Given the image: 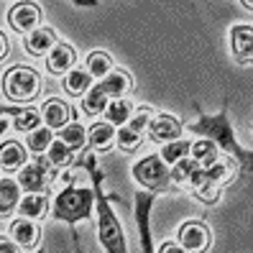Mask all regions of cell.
Returning a JSON list of instances; mask_svg holds the SVG:
<instances>
[{"label":"cell","mask_w":253,"mask_h":253,"mask_svg":"<svg viewBox=\"0 0 253 253\" xmlns=\"http://www.w3.org/2000/svg\"><path fill=\"white\" fill-rule=\"evenodd\" d=\"M197 113H200V121L197 123H189V130L195 133H202V136H207L210 141L220 143L222 148H225L228 154H233L241 164H246V167L253 171V154H246L241 146H238L235 136H233V123L228 121V108H222L217 115H205L200 110V105H195Z\"/></svg>","instance_id":"obj_2"},{"label":"cell","mask_w":253,"mask_h":253,"mask_svg":"<svg viewBox=\"0 0 253 253\" xmlns=\"http://www.w3.org/2000/svg\"><path fill=\"white\" fill-rule=\"evenodd\" d=\"M3 113L10 115L13 118V126H16L18 130H23V133L36 130L39 123H41V115L34 108H3Z\"/></svg>","instance_id":"obj_18"},{"label":"cell","mask_w":253,"mask_h":253,"mask_svg":"<svg viewBox=\"0 0 253 253\" xmlns=\"http://www.w3.org/2000/svg\"><path fill=\"white\" fill-rule=\"evenodd\" d=\"M154 205V192H138L136 195V220H138V230H141V246L146 253H151V225H148V212Z\"/></svg>","instance_id":"obj_12"},{"label":"cell","mask_w":253,"mask_h":253,"mask_svg":"<svg viewBox=\"0 0 253 253\" xmlns=\"http://www.w3.org/2000/svg\"><path fill=\"white\" fill-rule=\"evenodd\" d=\"M21 164H26V148L16 141H5L3 151H0V167L5 171H13V169H18Z\"/></svg>","instance_id":"obj_20"},{"label":"cell","mask_w":253,"mask_h":253,"mask_svg":"<svg viewBox=\"0 0 253 253\" xmlns=\"http://www.w3.org/2000/svg\"><path fill=\"white\" fill-rule=\"evenodd\" d=\"M233 171H235V161H230V159L212 161V164H207V167L197 164L187 187L195 192L202 202H217L220 189L225 187V182L233 176Z\"/></svg>","instance_id":"obj_3"},{"label":"cell","mask_w":253,"mask_h":253,"mask_svg":"<svg viewBox=\"0 0 253 253\" xmlns=\"http://www.w3.org/2000/svg\"><path fill=\"white\" fill-rule=\"evenodd\" d=\"M72 148L64 143V141H51V146H49V156H43V161L49 164V167H69L72 164Z\"/></svg>","instance_id":"obj_26"},{"label":"cell","mask_w":253,"mask_h":253,"mask_svg":"<svg viewBox=\"0 0 253 253\" xmlns=\"http://www.w3.org/2000/svg\"><path fill=\"white\" fill-rule=\"evenodd\" d=\"M108 102H110V97L102 92V87H100V84H95L92 90L84 95V100H82V110H84L87 115H100V113H105Z\"/></svg>","instance_id":"obj_24"},{"label":"cell","mask_w":253,"mask_h":253,"mask_svg":"<svg viewBox=\"0 0 253 253\" xmlns=\"http://www.w3.org/2000/svg\"><path fill=\"white\" fill-rule=\"evenodd\" d=\"M69 3H77V5H84V8H97V0H69Z\"/></svg>","instance_id":"obj_34"},{"label":"cell","mask_w":253,"mask_h":253,"mask_svg":"<svg viewBox=\"0 0 253 253\" xmlns=\"http://www.w3.org/2000/svg\"><path fill=\"white\" fill-rule=\"evenodd\" d=\"M148 130H151V138L161 141V143H169V141H176L182 133V123L176 121L174 115H159L148 123Z\"/></svg>","instance_id":"obj_13"},{"label":"cell","mask_w":253,"mask_h":253,"mask_svg":"<svg viewBox=\"0 0 253 253\" xmlns=\"http://www.w3.org/2000/svg\"><path fill=\"white\" fill-rule=\"evenodd\" d=\"M243 5H246L248 10H253V0H243Z\"/></svg>","instance_id":"obj_37"},{"label":"cell","mask_w":253,"mask_h":253,"mask_svg":"<svg viewBox=\"0 0 253 253\" xmlns=\"http://www.w3.org/2000/svg\"><path fill=\"white\" fill-rule=\"evenodd\" d=\"M110 67H113V59L105 51H92L87 56V69H90L92 77H105V74H110Z\"/></svg>","instance_id":"obj_29"},{"label":"cell","mask_w":253,"mask_h":253,"mask_svg":"<svg viewBox=\"0 0 253 253\" xmlns=\"http://www.w3.org/2000/svg\"><path fill=\"white\" fill-rule=\"evenodd\" d=\"M159 251H161V253H169V251H174V253H176V251H184V248H176L174 243H164Z\"/></svg>","instance_id":"obj_35"},{"label":"cell","mask_w":253,"mask_h":253,"mask_svg":"<svg viewBox=\"0 0 253 253\" xmlns=\"http://www.w3.org/2000/svg\"><path fill=\"white\" fill-rule=\"evenodd\" d=\"M39 21H41V10L34 3H18V5H13L10 13H8V23L13 26V31H18V34L36 31Z\"/></svg>","instance_id":"obj_8"},{"label":"cell","mask_w":253,"mask_h":253,"mask_svg":"<svg viewBox=\"0 0 253 253\" xmlns=\"http://www.w3.org/2000/svg\"><path fill=\"white\" fill-rule=\"evenodd\" d=\"M82 167L92 174V184H95L92 189H95V202H97V212H100V228H97L100 230V243L110 253H123L126 251V238H123V230L118 225L105 195H102V171L97 169V159L92 154H84Z\"/></svg>","instance_id":"obj_1"},{"label":"cell","mask_w":253,"mask_h":253,"mask_svg":"<svg viewBox=\"0 0 253 253\" xmlns=\"http://www.w3.org/2000/svg\"><path fill=\"white\" fill-rule=\"evenodd\" d=\"M133 176H136V179L143 187H148L151 192H164V189L171 187V171L167 169L161 154L143 156L136 167H133Z\"/></svg>","instance_id":"obj_6"},{"label":"cell","mask_w":253,"mask_h":253,"mask_svg":"<svg viewBox=\"0 0 253 253\" xmlns=\"http://www.w3.org/2000/svg\"><path fill=\"white\" fill-rule=\"evenodd\" d=\"M0 43H3V49H0V59H5V56H8V49H10V46H8V36H5V34H0Z\"/></svg>","instance_id":"obj_33"},{"label":"cell","mask_w":253,"mask_h":253,"mask_svg":"<svg viewBox=\"0 0 253 253\" xmlns=\"http://www.w3.org/2000/svg\"><path fill=\"white\" fill-rule=\"evenodd\" d=\"M189 154H192V159H195L197 164H202V167H207V164L217 161V146H215V141L205 138V141H197V143H192Z\"/></svg>","instance_id":"obj_27"},{"label":"cell","mask_w":253,"mask_h":253,"mask_svg":"<svg viewBox=\"0 0 253 253\" xmlns=\"http://www.w3.org/2000/svg\"><path fill=\"white\" fill-rule=\"evenodd\" d=\"M49 179H51V174H49V164L43 161V156H39L34 164H28V167L21 169V182L26 192H43L49 187Z\"/></svg>","instance_id":"obj_9"},{"label":"cell","mask_w":253,"mask_h":253,"mask_svg":"<svg viewBox=\"0 0 253 253\" xmlns=\"http://www.w3.org/2000/svg\"><path fill=\"white\" fill-rule=\"evenodd\" d=\"M46 205H49L46 195H41V192H28L21 202V212L26 217H43L46 215Z\"/></svg>","instance_id":"obj_23"},{"label":"cell","mask_w":253,"mask_h":253,"mask_svg":"<svg viewBox=\"0 0 253 253\" xmlns=\"http://www.w3.org/2000/svg\"><path fill=\"white\" fill-rule=\"evenodd\" d=\"M179 243L184 251H205L210 246V230L202 220H187L179 230Z\"/></svg>","instance_id":"obj_10"},{"label":"cell","mask_w":253,"mask_h":253,"mask_svg":"<svg viewBox=\"0 0 253 253\" xmlns=\"http://www.w3.org/2000/svg\"><path fill=\"white\" fill-rule=\"evenodd\" d=\"M230 49L238 64L253 62V28L251 26H233L230 31Z\"/></svg>","instance_id":"obj_11"},{"label":"cell","mask_w":253,"mask_h":253,"mask_svg":"<svg viewBox=\"0 0 253 253\" xmlns=\"http://www.w3.org/2000/svg\"><path fill=\"white\" fill-rule=\"evenodd\" d=\"M41 80L34 69L28 67H13L3 74V92L16 100V102H28L39 95Z\"/></svg>","instance_id":"obj_5"},{"label":"cell","mask_w":253,"mask_h":253,"mask_svg":"<svg viewBox=\"0 0 253 253\" xmlns=\"http://www.w3.org/2000/svg\"><path fill=\"white\" fill-rule=\"evenodd\" d=\"M43 121H46L49 128H64V123L72 118V108L67 105L64 100H59V97H49L46 102H43Z\"/></svg>","instance_id":"obj_16"},{"label":"cell","mask_w":253,"mask_h":253,"mask_svg":"<svg viewBox=\"0 0 253 253\" xmlns=\"http://www.w3.org/2000/svg\"><path fill=\"white\" fill-rule=\"evenodd\" d=\"M0 248H3V251H13L16 246H10V241H8V238H3V246H0Z\"/></svg>","instance_id":"obj_36"},{"label":"cell","mask_w":253,"mask_h":253,"mask_svg":"<svg viewBox=\"0 0 253 253\" xmlns=\"http://www.w3.org/2000/svg\"><path fill=\"white\" fill-rule=\"evenodd\" d=\"M56 34L51 31V28H36V31H31L26 36L23 41V46L28 54H36V56H43V54H49L54 46H56Z\"/></svg>","instance_id":"obj_14"},{"label":"cell","mask_w":253,"mask_h":253,"mask_svg":"<svg viewBox=\"0 0 253 253\" xmlns=\"http://www.w3.org/2000/svg\"><path fill=\"white\" fill-rule=\"evenodd\" d=\"M62 141L72 148V151H77L87 143V130L80 126V123H72V126H64L62 128Z\"/></svg>","instance_id":"obj_30"},{"label":"cell","mask_w":253,"mask_h":253,"mask_svg":"<svg viewBox=\"0 0 253 253\" xmlns=\"http://www.w3.org/2000/svg\"><path fill=\"white\" fill-rule=\"evenodd\" d=\"M115 138H118L115 136V126L108 123V121L105 123H95L90 128V146H95L97 151H108Z\"/></svg>","instance_id":"obj_21"},{"label":"cell","mask_w":253,"mask_h":253,"mask_svg":"<svg viewBox=\"0 0 253 253\" xmlns=\"http://www.w3.org/2000/svg\"><path fill=\"white\" fill-rule=\"evenodd\" d=\"M90 77L92 74L90 72H82V69H74L67 74V80H64V90L69 95H84L87 90H90Z\"/></svg>","instance_id":"obj_28"},{"label":"cell","mask_w":253,"mask_h":253,"mask_svg":"<svg viewBox=\"0 0 253 253\" xmlns=\"http://www.w3.org/2000/svg\"><path fill=\"white\" fill-rule=\"evenodd\" d=\"M130 84H133V80L128 77V72H110V74H105L102 77V82H100V87H102V92H105L108 97H123V92H128L130 90Z\"/></svg>","instance_id":"obj_19"},{"label":"cell","mask_w":253,"mask_h":253,"mask_svg":"<svg viewBox=\"0 0 253 253\" xmlns=\"http://www.w3.org/2000/svg\"><path fill=\"white\" fill-rule=\"evenodd\" d=\"M148 123H151V110L141 108L138 115L133 118L130 123H126L121 130H118V146H121L126 154L136 151V148L141 146V136H143V130L148 128Z\"/></svg>","instance_id":"obj_7"},{"label":"cell","mask_w":253,"mask_h":253,"mask_svg":"<svg viewBox=\"0 0 253 253\" xmlns=\"http://www.w3.org/2000/svg\"><path fill=\"white\" fill-rule=\"evenodd\" d=\"M95 189L87 187H67L54 200V220H64L69 225L80 220H87L95 207Z\"/></svg>","instance_id":"obj_4"},{"label":"cell","mask_w":253,"mask_h":253,"mask_svg":"<svg viewBox=\"0 0 253 253\" xmlns=\"http://www.w3.org/2000/svg\"><path fill=\"white\" fill-rule=\"evenodd\" d=\"M130 110H133V105L128 100L115 97L113 102H108V108H105V121L113 123V126H123V123H128Z\"/></svg>","instance_id":"obj_25"},{"label":"cell","mask_w":253,"mask_h":253,"mask_svg":"<svg viewBox=\"0 0 253 253\" xmlns=\"http://www.w3.org/2000/svg\"><path fill=\"white\" fill-rule=\"evenodd\" d=\"M18 205V184L10 182L8 176L0 182V217L8 220V215L13 212V207Z\"/></svg>","instance_id":"obj_22"},{"label":"cell","mask_w":253,"mask_h":253,"mask_svg":"<svg viewBox=\"0 0 253 253\" xmlns=\"http://www.w3.org/2000/svg\"><path fill=\"white\" fill-rule=\"evenodd\" d=\"M189 148H192V143L189 141H169L167 146H164V151H161V156H164V161H169V164H176L179 159H184V156H189Z\"/></svg>","instance_id":"obj_32"},{"label":"cell","mask_w":253,"mask_h":253,"mask_svg":"<svg viewBox=\"0 0 253 253\" xmlns=\"http://www.w3.org/2000/svg\"><path fill=\"white\" fill-rule=\"evenodd\" d=\"M51 141L54 138H51V128L49 126L46 128H36V130H31V136H28V148H31L34 154H43Z\"/></svg>","instance_id":"obj_31"},{"label":"cell","mask_w":253,"mask_h":253,"mask_svg":"<svg viewBox=\"0 0 253 253\" xmlns=\"http://www.w3.org/2000/svg\"><path fill=\"white\" fill-rule=\"evenodd\" d=\"M10 235L21 248L26 251H34L39 246V225H34L31 220H13L10 222Z\"/></svg>","instance_id":"obj_15"},{"label":"cell","mask_w":253,"mask_h":253,"mask_svg":"<svg viewBox=\"0 0 253 253\" xmlns=\"http://www.w3.org/2000/svg\"><path fill=\"white\" fill-rule=\"evenodd\" d=\"M74 59H77L74 49L69 46V43H62V41H59L56 46L51 49V54H49L46 67H49L51 74H67V72L74 67Z\"/></svg>","instance_id":"obj_17"}]
</instances>
